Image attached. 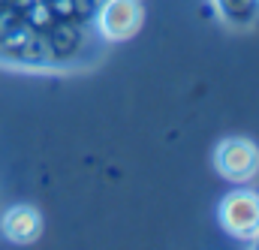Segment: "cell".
<instances>
[{"label":"cell","instance_id":"obj_3","mask_svg":"<svg viewBox=\"0 0 259 250\" xmlns=\"http://www.w3.org/2000/svg\"><path fill=\"white\" fill-rule=\"evenodd\" d=\"M220 226L241 241H259V190L238 184L220 202Z\"/></svg>","mask_w":259,"mask_h":250},{"label":"cell","instance_id":"obj_5","mask_svg":"<svg viewBox=\"0 0 259 250\" xmlns=\"http://www.w3.org/2000/svg\"><path fill=\"white\" fill-rule=\"evenodd\" d=\"M0 232H3V238H9L15 244H30L42 235V217L33 205H15V208L3 211Z\"/></svg>","mask_w":259,"mask_h":250},{"label":"cell","instance_id":"obj_6","mask_svg":"<svg viewBox=\"0 0 259 250\" xmlns=\"http://www.w3.org/2000/svg\"><path fill=\"white\" fill-rule=\"evenodd\" d=\"M223 27L235 33H250L259 27V0H211Z\"/></svg>","mask_w":259,"mask_h":250},{"label":"cell","instance_id":"obj_1","mask_svg":"<svg viewBox=\"0 0 259 250\" xmlns=\"http://www.w3.org/2000/svg\"><path fill=\"white\" fill-rule=\"evenodd\" d=\"M106 0H0V66L21 72H81L109 43L97 30Z\"/></svg>","mask_w":259,"mask_h":250},{"label":"cell","instance_id":"obj_2","mask_svg":"<svg viewBox=\"0 0 259 250\" xmlns=\"http://www.w3.org/2000/svg\"><path fill=\"white\" fill-rule=\"evenodd\" d=\"M214 169L229 184H250L259 175V145L244 136L220 139L214 148Z\"/></svg>","mask_w":259,"mask_h":250},{"label":"cell","instance_id":"obj_4","mask_svg":"<svg viewBox=\"0 0 259 250\" xmlns=\"http://www.w3.org/2000/svg\"><path fill=\"white\" fill-rule=\"evenodd\" d=\"M142 21H145L142 0H106L97 15V30L109 46H118L142 30Z\"/></svg>","mask_w":259,"mask_h":250}]
</instances>
